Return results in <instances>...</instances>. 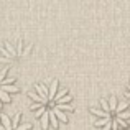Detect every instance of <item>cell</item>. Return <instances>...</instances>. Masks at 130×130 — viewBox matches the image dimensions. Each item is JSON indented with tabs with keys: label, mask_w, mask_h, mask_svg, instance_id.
Segmentation results:
<instances>
[{
	"label": "cell",
	"mask_w": 130,
	"mask_h": 130,
	"mask_svg": "<svg viewBox=\"0 0 130 130\" xmlns=\"http://www.w3.org/2000/svg\"><path fill=\"white\" fill-rule=\"evenodd\" d=\"M28 105L41 130H56L74 110L73 95L56 79L35 84L28 92Z\"/></svg>",
	"instance_id": "obj_1"
},
{
	"label": "cell",
	"mask_w": 130,
	"mask_h": 130,
	"mask_svg": "<svg viewBox=\"0 0 130 130\" xmlns=\"http://www.w3.org/2000/svg\"><path fill=\"white\" fill-rule=\"evenodd\" d=\"M91 115L95 130H125L130 125V105L115 95L101 99Z\"/></svg>",
	"instance_id": "obj_2"
},
{
	"label": "cell",
	"mask_w": 130,
	"mask_h": 130,
	"mask_svg": "<svg viewBox=\"0 0 130 130\" xmlns=\"http://www.w3.org/2000/svg\"><path fill=\"white\" fill-rule=\"evenodd\" d=\"M33 54V44L18 38L0 44V64L3 69H10L23 64Z\"/></svg>",
	"instance_id": "obj_3"
},
{
	"label": "cell",
	"mask_w": 130,
	"mask_h": 130,
	"mask_svg": "<svg viewBox=\"0 0 130 130\" xmlns=\"http://www.w3.org/2000/svg\"><path fill=\"white\" fill-rule=\"evenodd\" d=\"M18 92L17 79L10 69H0V107L8 104L12 97Z\"/></svg>",
	"instance_id": "obj_4"
},
{
	"label": "cell",
	"mask_w": 130,
	"mask_h": 130,
	"mask_svg": "<svg viewBox=\"0 0 130 130\" xmlns=\"http://www.w3.org/2000/svg\"><path fill=\"white\" fill-rule=\"evenodd\" d=\"M0 130H33V127L23 119L20 112H17V114H0Z\"/></svg>",
	"instance_id": "obj_5"
},
{
	"label": "cell",
	"mask_w": 130,
	"mask_h": 130,
	"mask_svg": "<svg viewBox=\"0 0 130 130\" xmlns=\"http://www.w3.org/2000/svg\"><path fill=\"white\" fill-rule=\"evenodd\" d=\"M125 99H127V104L130 105V83H128V87H127V92H125Z\"/></svg>",
	"instance_id": "obj_6"
}]
</instances>
